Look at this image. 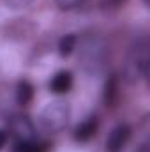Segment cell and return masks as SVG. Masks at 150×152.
I'll use <instances>...</instances> for the list:
<instances>
[{"label": "cell", "instance_id": "obj_4", "mask_svg": "<svg viewBox=\"0 0 150 152\" xmlns=\"http://www.w3.org/2000/svg\"><path fill=\"white\" fill-rule=\"evenodd\" d=\"M131 138V127L125 124H120L113 129L106 140V152H122Z\"/></svg>", "mask_w": 150, "mask_h": 152}, {"label": "cell", "instance_id": "obj_1", "mask_svg": "<svg viewBox=\"0 0 150 152\" xmlns=\"http://www.w3.org/2000/svg\"><path fill=\"white\" fill-rule=\"evenodd\" d=\"M150 44L147 37H140L131 46L127 64H125V78L129 81H136L138 78H147L150 67Z\"/></svg>", "mask_w": 150, "mask_h": 152}, {"label": "cell", "instance_id": "obj_2", "mask_svg": "<svg viewBox=\"0 0 150 152\" xmlns=\"http://www.w3.org/2000/svg\"><path fill=\"white\" fill-rule=\"evenodd\" d=\"M69 122V106L62 101L50 103L41 113V126L48 133L62 131Z\"/></svg>", "mask_w": 150, "mask_h": 152}, {"label": "cell", "instance_id": "obj_14", "mask_svg": "<svg viewBox=\"0 0 150 152\" xmlns=\"http://www.w3.org/2000/svg\"><path fill=\"white\" fill-rule=\"evenodd\" d=\"M5 142H7V134H5L4 131H0V149L5 145Z\"/></svg>", "mask_w": 150, "mask_h": 152}, {"label": "cell", "instance_id": "obj_11", "mask_svg": "<svg viewBox=\"0 0 150 152\" xmlns=\"http://www.w3.org/2000/svg\"><path fill=\"white\" fill-rule=\"evenodd\" d=\"M76 48V36H66V37L60 39V44H58V51L62 57H67L73 53V50Z\"/></svg>", "mask_w": 150, "mask_h": 152}, {"label": "cell", "instance_id": "obj_13", "mask_svg": "<svg viewBox=\"0 0 150 152\" xmlns=\"http://www.w3.org/2000/svg\"><path fill=\"white\" fill-rule=\"evenodd\" d=\"M4 2H5V5L11 7V9H23V7L32 5L36 0H4Z\"/></svg>", "mask_w": 150, "mask_h": 152}, {"label": "cell", "instance_id": "obj_6", "mask_svg": "<svg viewBox=\"0 0 150 152\" xmlns=\"http://www.w3.org/2000/svg\"><path fill=\"white\" fill-rule=\"evenodd\" d=\"M95 131H97V120H95V117H88L76 127L74 138L78 142H88L95 134Z\"/></svg>", "mask_w": 150, "mask_h": 152}, {"label": "cell", "instance_id": "obj_3", "mask_svg": "<svg viewBox=\"0 0 150 152\" xmlns=\"http://www.w3.org/2000/svg\"><path fill=\"white\" fill-rule=\"evenodd\" d=\"M81 58H83V66L87 71L97 73L104 66L106 46L97 39H88V41H85V44L81 48Z\"/></svg>", "mask_w": 150, "mask_h": 152}, {"label": "cell", "instance_id": "obj_8", "mask_svg": "<svg viewBox=\"0 0 150 152\" xmlns=\"http://www.w3.org/2000/svg\"><path fill=\"white\" fill-rule=\"evenodd\" d=\"M48 145L44 142H39L36 138L30 140H20L14 145V152H46Z\"/></svg>", "mask_w": 150, "mask_h": 152}, {"label": "cell", "instance_id": "obj_7", "mask_svg": "<svg viewBox=\"0 0 150 152\" xmlns=\"http://www.w3.org/2000/svg\"><path fill=\"white\" fill-rule=\"evenodd\" d=\"M51 90L53 92H57V94H64V92H67L71 87H73V76L71 73H67V71H62V73H58V75L53 76V80H51Z\"/></svg>", "mask_w": 150, "mask_h": 152}, {"label": "cell", "instance_id": "obj_12", "mask_svg": "<svg viewBox=\"0 0 150 152\" xmlns=\"http://www.w3.org/2000/svg\"><path fill=\"white\" fill-rule=\"evenodd\" d=\"M55 2H57V5L60 9H66V11L76 9V7H79V5L85 4V0H55Z\"/></svg>", "mask_w": 150, "mask_h": 152}, {"label": "cell", "instance_id": "obj_5", "mask_svg": "<svg viewBox=\"0 0 150 152\" xmlns=\"http://www.w3.org/2000/svg\"><path fill=\"white\" fill-rule=\"evenodd\" d=\"M11 129L16 134L18 142L20 140H30V138H34V126L30 124V120L27 117H16V118H12Z\"/></svg>", "mask_w": 150, "mask_h": 152}, {"label": "cell", "instance_id": "obj_10", "mask_svg": "<svg viewBox=\"0 0 150 152\" xmlns=\"http://www.w3.org/2000/svg\"><path fill=\"white\" fill-rule=\"evenodd\" d=\"M117 99H118V80H117V76H111V78L106 81L104 101H106V104H110V106H115Z\"/></svg>", "mask_w": 150, "mask_h": 152}, {"label": "cell", "instance_id": "obj_9", "mask_svg": "<svg viewBox=\"0 0 150 152\" xmlns=\"http://www.w3.org/2000/svg\"><path fill=\"white\" fill-rule=\"evenodd\" d=\"M34 97V87L28 81H20L16 88V99L20 104H28Z\"/></svg>", "mask_w": 150, "mask_h": 152}]
</instances>
